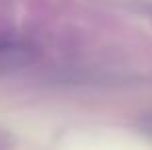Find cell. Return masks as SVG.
Masks as SVG:
<instances>
[{
    "label": "cell",
    "mask_w": 152,
    "mask_h": 150,
    "mask_svg": "<svg viewBox=\"0 0 152 150\" xmlns=\"http://www.w3.org/2000/svg\"><path fill=\"white\" fill-rule=\"evenodd\" d=\"M31 60L29 45H21L17 41H0V72L17 68Z\"/></svg>",
    "instance_id": "cell-1"
}]
</instances>
